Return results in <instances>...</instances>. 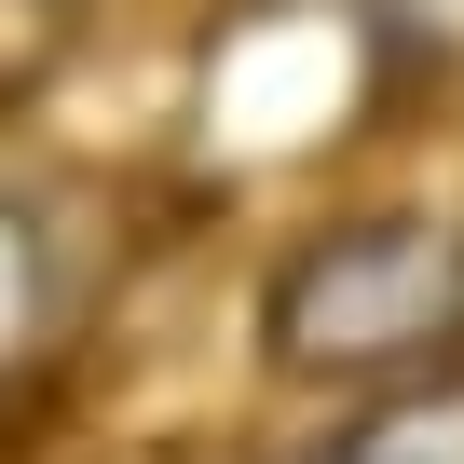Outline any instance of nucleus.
<instances>
[{"instance_id":"obj_1","label":"nucleus","mask_w":464,"mask_h":464,"mask_svg":"<svg viewBox=\"0 0 464 464\" xmlns=\"http://www.w3.org/2000/svg\"><path fill=\"white\" fill-rule=\"evenodd\" d=\"M260 342L287 369H396L464 342V232L450 218H355L301 246L260 301Z\"/></svg>"},{"instance_id":"obj_2","label":"nucleus","mask_w":464,"mask_h":464,"mask_svg":"<svg viewBox=\"0 0 464 464\" xmlns=\"http://www.w3.org/2000/svg\"><path fill=\"white\" fill-rule=\"evenodd\" d=\"M69 301H82V246H69V218H55V205H0V396L55 355Z\"/></svg>"},{"instance_id":"obj_3","label":"nucleus","mask_w":464,"mask_h":464,"mask_svg":"<svg viewBox=\"0 0 464 464\" xmlns=\"http://www.w3.org/2000/svg\"><path fill=\"white\" fill-rule=\"evenodd\" d=\"M342 464H464V396H410V410H382Z\"/></svg>"},{"instance_id":"obj_4","label":"nucleus","mask_w":464,"mask_h":464,"mask_svg":"<svg viewBox=\"0 0 464 464\" xmlns=\"http://www.w3.org/2000/svg\"><path fill=\"white\" fill-rule=\"evenodd\" d=\"M382 14H396L410 42H437V55H464V0H382Z\"/></svg>"}]
</instances>
